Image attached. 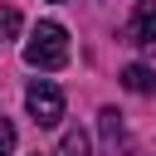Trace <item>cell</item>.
I'll use <instances>...</instances> for the list:
<instances>
[{"mask_svg":"<svg viewBox=\"0 0 156 156\" xmlns=\"http://www.w3.org/2000/svg\"><path fill=\"white\" fill-rule=\"evenodd\" d=\"M24 63H29V68H44V73L63 68V63H68V29L54 24V20H44V24L29 34V44H24Z\"/></svg>","mask_w":156,"mask_h":156,"instance_id":"6da1fadb","label":"cell"},{"mask_svg":"<svg viewBox=\"0 0 156 156\" xmlns=\"http://www.w3.org/2000/svg\"><path fill=\"white\" fill-rule=\"evenodd\" d=\"M24 107H29V117H34L39 127H58V117H63V93H58V83L34 78L29 93H24Z\"/></svg>","mask_w":156,"mask_h":156,"instance_id":"7a4b0ae2","label":"cell"},{"mask_svg":"<svg viewBox=\"0 0 156 156\" xmlns=\"http://www.w3.org/2000/svg\"><path fill=\"white\" fill-rule=\"evenodd\" d=\"M127 39L141 44V49H156V0H141L132 24H127Z\"/></svg>","mask_w":156,"mask_h":156,"instance_id":"3957f363","label":"cell"},{"mask_svg":"<svg viewBox=\"0 0 156 156\" xmlns=\"http://www.w3.org/2000/svg\"><path fill=\"white\" fill-rule=\"evenodd\" d=\"M98 127H102V141H107V156H122V151H127V132H122V112H117V107H102V112H98Z\"/></svg>","mask_w":156,"mask_h":156,"instance_id":"277c9868","label":"cell"},{"mask_svg":"<svg viewBox=\"0 0 156 156\" xmlns=\"http://www.w3.org/2000/svg\"><path fill=\"white\" fill-rule=\"evenodd\" d=\"M122 88H127V93L151 98V93H156V73H151L146 63H127V68H122Z\"/></svg>","mask_w":156,"mask_h":156,"instance_id":"5b68a950","label":"cell"},{"mask_svg":"<svg viewBox=\"0 0 156 156\" xmlns=\"http://www.w3.org/2000/svg\"><path fill=\"white\" fill-rule=\"evenodd\" d=\"M88 151H93V146H88V132H83V127H68V132L58 136V151H54V156H88Z\"/></svg>","mask_w":156,"mask_h":156,"instance_id":"8992f818","label":"cell"},{"mask_svg":"<svg viewBox=\"0 0 156 156\" xmlns=\"http://www.w3.org/2000/svg\"><path fill=\"white\" fill-rule=\"evenodd\" d=\"M0 34H5V39H10V34H20V10H10V5L0 10Z\"/></svg>","mask_w":156,"mask_h":156,"instance_id":"52a82bcc","label":"cell"},{"mask_svg":"<svg viewBox=\"0 0 156 156\" xmlns=\"http://www.w3.org/2000/svg\"><path fill=\"white\" fill-rule=\"evenodd\" d=\"M10 151H15V122L0 117V156H10Z\"/></svg>","mask_w":156,"mask_h":156,"instance_id":"ba28073f","label":"cell"}]
</instances>
